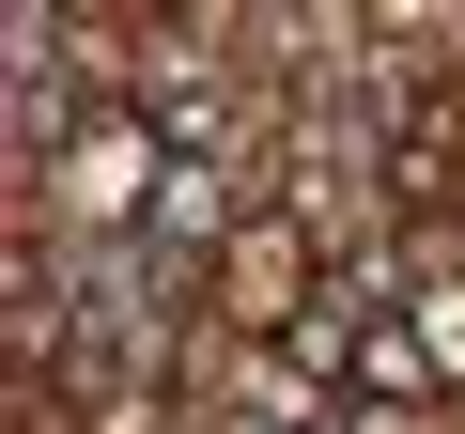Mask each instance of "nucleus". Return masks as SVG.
Here are the masks:
<instances>
[{
    "instance_id": "obj_1",
    "label": "nucleus",
    "mask_w": 465,
    "mask_h": 434,
    "mask_svg": "<svg viewBox=\"0 0 465 434\" xmlns=\"http://www.w3.org/2000/svg\"><path fill=\"white\" fill-rule=\"evenodd\" d=\"M357 388H372V403H419V419H450V357H434L403 311H372V326H357Z\"/></svg>"
},
{
    "instance_id": "obj_2",
    "label": "nucleus",
    "mask_w": 465,
    "mask_h": 434,
    "mask_svg": "<svg viewBox=\"0 0 465 434\" xmlns=\"http://www.w3.org/2000/svg\"><path fill=\"white\" fill-rule=\"evenodd\" d=\"M326 434H434V419H419V403H372V388H341V419H326Z\"/></svg>"
}]
</instances>
